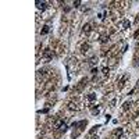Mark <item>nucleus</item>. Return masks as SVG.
Returning <instances> with one entry per match:
<instances>
[{
	"label": "nucleus",
	"mask_w": 139,
	"mask_h": 139,
	"mask_svg": "<svg viewBox=\"0 0 139 139\" xmlns=\"http://www.w3.org/2000/svg\"><path fill=\"white\" fill-rule=\"evenodd\" d=\"M35 4H36V8H38V10L45 11V10L47 8V4H49V3H47V1H40V0H36V1H35Z\"/></svg>",
	"instance_id": "nucleus-1"
},
{
	"label": "nucleus",
	"mask_w": 139,
	"mask_h": 139,
	"mask_svg": "<svg viewBox=\"0 0 139 139\" xmlns=\"http://www.w3.org/2000/svg\"><path fill=\"white\" fill-rule=\"evenodd\" d=\"M54 127H56V128H60L61 131H65V129H67V125H65V123H64L63 120H57V121L54 123Z\"/></svg>",
	"instance_id": "nucleus-2"
},
{
	"label": "nucleus",
	"mask_w": 139,
	"mask_h": 139,
	"mask_svg": "<svg viewBox=\"0 0 139 139\" xmlns=\"http://www.w3.org/2000/svg\"><path fill=\"white\" fill-rule=\"evenodd\" d=\"M43 57H46V59H52V52H50V49H45V52H43Z\"/></svg>",
	"instance_id": "nucleus-3"
},
{
	"label": "nucleus",
	"mask_w": 139,
	"mask_h": 139,
	"mask_svg": "<svg viewBox=\"0 0 139 139\" xmlns=\"http://www.w3.org/2000/svg\"><path fill=\"white\" fill-rule=\"evenodd\" d=\"M49 31H50V27H49V25H45V27H43V29L40 31V35H47Z\"/></svg>",
	"instance_id": "nucleus-4"
},
{
	"label": "nucleus",
	"mask_w": 139,
	"mask_h": 139,
	"mask_svg": "<svg viewBox=\"0 0 139 139\" xmlns=\"http://www.w3.org/2000/svg\"><path fill=\"white\" fill-rule=\"evenodd\" d=\"M92 31V25L91 24H85L83 25V32H91Z\"/></svg>",
	"instance_id": "nucleus-5"
},
{
	"label": "nucleus",
	"mask_w": 139,
	"mask_h": 139,
	"mask_svg": "<svg viewBox=\"0 0 139 139\" xmlns=\"http://www.w3.org/2000/svg\"><path fill=\"white\" fill-rule=\"evenodd\" d=\"M114 135H117V136H121V135H123V129H121V128H117V129L114 131Z\"/></svg>",
	"instance_id": "nucleus-6"
},
{
	"label": "nucleus",
	"mask_w": 139,
	"mask_h": 139,
	"mask_svg": "<svg viewBox=\"0 0 139 139\" xmlns=\"http://www.w3.org/2000/svg\"><path fill=\"white\" fill-rule=\"evenodd\" d=\"M79 6H81V1H79V0L74 1V7H79Z\"/></svg>",
	"instance_id": "nucleus-7"
},
{
	"label": "nucleus",
	"mask_w": 139,
	"mask_h": 139,
	"mask_svg": "<svg viewBox=\"0 0 139 139\" xmlns=\"http://www.w3.org/2000/svg\"><path fill=\"white\" fill-rule=\"evenodd\" d=\"M86 49H89V45H83V46H82V52L85 53V52H86Z\"/></svg>",
	"instance_id": "nucleus-8"
},
{
	"label": "nucleus",
	"mask_w": 139,
	"mask_h": 139,
	"mask_svg": "<svg viewBox=\"0 0 139 139\" xmlns=\"http://www.w3.org/2000/svg\"><path fill=\"white\" fill-rule=\"evenodd\" d=\"M95 99H96L95 93H91V95H89V100H95Z\"/></svg>",
	"instance_id": "nucleus-9"
},
{
	"label": "nucleus",
	"mask_w": 139,
	"mask_h": 139,
	"mask_svg": "<svg viewBox=\"0 0 139 139\" xmlns=\"http://www.w3.org/2000/svg\"><path fill=\"white\" fill-rule=\"evenodd\" d=\"M92 113H93V114H99V113H100V110H99V108H93Z\"/></svg>",
	"instance_id": "nucleus-10"
},
{
	"label": "nucleus",
	"mask_w": 139,
	"mask_h": 139,
	"mask_svg": "<svg viewBox=\"0 0 139 139\" xmlns=\"http://www.w3.org/2000/svg\"><path fill=\"white\" fill-rule=\"evenodd\" d=\"M103 74H108V68H107V67H104V68H103Z\"/></svg>",
	"instance_id": "nucleus-11"
}]
</instances>
